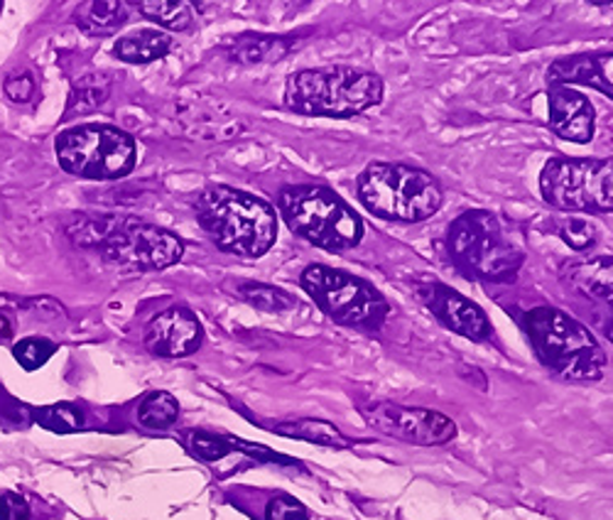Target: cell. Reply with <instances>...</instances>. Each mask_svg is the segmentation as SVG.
I'll return each instance as SVG.
<instances>
[{"label": "cell", "instance_id": "6da1fadb", "mask_svg": "<svg viewBox=\"0 0 613 520\" xmlns=\"http://www.w3.org/2000/svg\"><path fill=\"white\" fill-rule=\"evenodd\" d=\"M201 228L226 253L261 258L277 238V216L267 201L234 187H212L197 201Z\"/></svg>", "mask_w": 613, "mask_h": 520}, {"label": "cell", "instance_id": "7a4b0ae2", "mask_svg": "<svg viewBox=\"0 0 613 520\" xmlns=\"http://www.w3.org/2000/svg\"><path fill=\"white\" fill-rule=\"evenodd\" d=\"M535 354L545 369L567 381H599L606 369V351L587 326L554 307H535L523 317Z\"/></svg>", "mask_w": 613, "mask_h": 520}, {"label": "cell", "instance_id": "3957f363", "mask_svg": "<svg viewBox=\"0 0 613 520\" xmlns=\"http://www.w3.org/2000/svg\"><path fill=\"white\" fill-rule=\"evenodd\" d=\"M383 82L371 72L353 66L302 70L285 84L287 109L302 115L324 119H351L380 103Z\"/></svg>", "mask_w": 613, "mask_h": 520}, {"label": "cell", "instance_id": "277c9868", "mask_svg": "<svg viewBox=\"0 0 613 520\" xmlns=\"http://www.w3.org/2000/svg\"><path fill=\"white\" fill-rule=\"evenodd\" d=\"M361 205L373 214L400 224H420L442 207V189L425 170L373 162L356 182Z\"/></svg>", "mask_w": 613, "mask_h": 520}, {"label": "cell", "instance_id": "5b68a950", "mask_svg": "<svg viewBox=\"0 0 613 520\" xmlns=\"http://www.w3.org/2000/svg\"><path fill=\"white\" fill-rule=\"evenodd\" d=\"M447 244L454 265L476 281L513 283L523 265V253L505 238L491 211H466L454 219Z\"/></svg>", "mask_w": 613, "mask_h": 520}, {"label": "cell", "instance_id": "8992f818", "mask_svg": "<svg viewBox=\"0 0 613 520\" xmlns=\"http://www.w3.org/2000/svg\"><path fill=\"white\" fill-rule=\"evenodd\" d=\"M280 214L297 236L327 250H349L361 244L363 221L347 201L327 187H287Z\"/></svg>", "mask_w": 613, "mask_h": 520}, {"label": "cell", "instance_id": "52a82bcc", "mask_svg": "<svg viewBox=\"0 0 613 520\" xmlns=\"http://www.w3.org/2000/svg\"><path fill=\"white\" fill-rule=\"evenodd\" d=\"M540 191L552 209L609 214L613 211V158H554L542 168Z\"/></svg>", "mask_w": 613, "mask_h": 520}, {"label": "cell", "instance_id": "ba28073f", "mask_svg": "<svg viewBox=\"0 0 613 520\" xmlns=\"http://www.w3.org/2000/svg\"><path fill=\"white\" fill-rule=\"evenodd\" d=\"M57 160L74 177L121 179L136 165V143L113 125H76L57 138Z\"/></svg>", "mask_w": 613, "mask_h": 520}, {"label": "cell", "instance_id": "9c48e42d", "mask_svg": "<svg viewBox=\"0 0 613 520\" xmlns=\"http://www.w3.org/2000/svg\"><path fill=\"white\" fill-rule=\"evenodd\" d=\"M302 287L320 310L334 322L378 330L386 322L390 307L376 287L361 277L334 271L329 265H310L302 273Z\"/></svg>", "mask_w": 613, "mask_h": 520}, {"label": "cell", "instance_id": "30bf717a", "mask_svg": "<svg viewBox=\"0 0 613 520\" xmlns=\"http://www.w3.org/2000/svg\"><path fill=\"white\" fill-rule=\"evenodd\" d=\"M363 420L380 435L396 437L410 445L437 447L456 437V425L447 416L429 408H408L396 403H376L361 410Z\"/></svg>", "mask_w": 613, "mask_h": 520}, {"label": "cell", "instance_id": "8fae6325", "mask_svg": "<svg viewBox=\"0 0 613 520\" xmlns=\"http://www.w3.org/2000/svg\"><path fill=\"white\" fill-rule=\"evenodd\" d=\"M107 258L118 263L138 265V268H167L177 263L185 253V246L170 231H162L146 224H128L107 238L103 244Z\"/></svg>", "mask_w": 613, "mask_h": 520}, {"label": "cell", "instance_id": "7c38bea8", "mask_svg": "<svg viewBox=\"0 0 613 520\" xmlns=\"http://www.w3.org/2000/svg\"><path fill=\"white\" fill-rule=\"evenodd\" d=\"M417 295L427 310L454 334L466 336L472 342H484L491 336L493 326L486 312L476 302L468 300V297L452 290V287L442 283H427L417 287Z\"/></svg>", "mask_w": 613, "mask_h": 520}, {"label": "cell", "instance_id": "4fadbf2b", "mask_svg": "<svg viewBox=\"0 0 613 520\" xmlns=\"http://www.w3.org/2000/svg\"><path fill=\"white\" fill-rule=\"evenodd\" d=\"M201 344V324L189 310L172 307V310L158 314L146 330V346L158 356L177 359L197 351Z\"/></svg>", "mask_w": 613, "mask_h": 520}, {"label": "cell", "instance_id": "5bb4252c", "mask_svg": "<svg viewBox=\"0 0 613 520\" xmlns=\"http://www.w3.org/2000/svg\"><path fill=\"white\" fill-rule=\"evenodd\" d=\"M550 106V125L562 140L570 143H589L597 128V115H593L591 101L581 91L572 86H550L548 94Z\"/></svg>", "mask_w": 613, "mask_h": 520}, {"label": "cell", "instance_id": "9a60e30c", "mask_svg": "<svg viewBox=\"0 0 613 520\" xmlns=\"http://www.w3.org/2000/svg\"><path fill=\"white\" fill-rule=\"evenodd\" d=\"M548 82L550 86H589L613 99V52L562 57L548 70Z\"/></svg>", "mask_w": 613, "mask_h": 520}, {"label": "cell", "instance_id": "2e32d148", "mask_svg": "<svg viewBox=\"0 0 613 520\" xmlns=\"http://www.w3.org/2000/svg\"><path fill=\"white\" fill-rule=\"evenodd\" d=\"M567 283L581 295L613 305V256H593L564 268Z\"/></svg>", "mask_w": 613, "mask_h": 520}, {"label": "cell", "instance_id": "e0dca14e", "mask_svg": "<svg viewBox=\"0 0 613 520\" xmlns=\"http://www.w3.org/2000/svg\"><path fill=\"white\" fill-rule=\"evenodd\" d=\"M170 37H165L158 30H138V33H130L126 37H121L113 47V52H116L118 60L128 62V64H148V62H155L162 60L170 52Z\"/></svg>", "mask_w": 613, "mask_h": 520}, {"label": "cell", "instance_id": "ac0fdd59", "mask_svg": "<svg viewBox=\"0 0 613 520\" xmlns=\"http://www.w3.org/2000/svg\"><path fill=\"white\" fill-rule=\"evenodd\" d=\"M277 435L285 437H297L304 442H312V445L331 447V449H347L349 437H343V432L339 428H334L331 422L324 420H297L290 425H280L275 430Z\"/></svg>", "mask_w": 613, "mask_h": 520}, {"label": "cell", "instance_id": "d6986e66", "mask_svg": "<svg viewBox=\"0 0 613 520\" xmlns=\"http://www.w3.org/2000/svg\"><path fill=\"white\" fill-rule=\"evenodd\" d=\"M179 406L165 391H152L138 406V422L148 430H167L177 422Z\"/></svg>", "mask_w": 613, "mask_h": 520}, {"label": "cell", "instance_id": "ffe728a7", "mask_svg": "<svg viewBox=\"0 0 613 520\" xmlns=\"http://www.w3.org/2000/svg\"><path fill=\"white\" fill-rule=\"evenodd\" d=\"M136 8L148 21L167 27V30H187L195 21L191 8L182 0H152V3H136Z\"/></svg>", "mask_w": 613, "mask_h": 520}, {"label": "cell", "instance_id": "44dd1931", "mask_svg": "<svg viewBox=\"0 0 613 520\" xmlns=\"http://www.w3.org/2000/svg\"><path fill=\"white\" fill-rule=\"evenodd\" d=\"M35 422L45 430L50 432H60V435H70V432H79L84 430L86 420L84 412L72 406V403H57V406H47V408H37L35 412Z\"/></svg>", "mask_w": 613, "mask_h": 520}, {"label": "cell", "instance_id": "7402d4cb", "mask_svg": "<svg viewBox=\"0 0 613 520\" xmlns=\"http://www.w3.org/2000/svg\"><path fill=\"white\" fill-rule=\"evenodd\" d=\"M238 295H241L248 305L255 307V310H261V312H285L295 305L292 297L283 293L280 287H271V285H261V283L241 285Z\"/></svg>", "mask_w": 613, "mask_h": 520}, {"label": "cell", "instance_id": "603a6c76", "mask_svg": "<svg viewBox=\"0 0 613 520\" xmlns=\"http://www.w3.org/2000/svg\"><path fill=\"white\" fill-rule=\"evenodd\" d=\"M287 50V45L273 37H246L243 42H238L234 57L238 62H263V60H280V54Z\"/></svg>", "mask_w": 613, "mask_h": 520}, {"label": "cell", "instance_id": "cb8c5ba5", "mask_svg": "<svg viewBox=\"0 0 613 520\" xmlns=\"http://www.w3.org/2000/svg\"><path fill=\"white\" fill-rule=\"evenodd\" d=\"M189 449H191V455H197L199 459H204V461H218V459H224L228 451L234 449L232 445V439H226V437H218V435H212V432H191L189 435Z\"/></svg>", "mask_w": 613, "mask_h": 520}, {"label": "cell", "instance_id": "d4e9b609", "mask_svg": "<svg viewBox=\"0 0 613 520\" xmlns=\"http://www.w3.org/2000/svg\"><path fill=\"white\" fill-rule=\"evenodd\" d=\"M54 351H57V346L47 339H23L13 349V356L25 371H37L40 366H45L52 359Z\"/></svg>", "mask_w": 613, "mask_h": 520}, {"label": "cell", "instance_id": "484cf974", "mask_svg": "<svg viewBox=\"0 0 613 520\" xmlns=\"http://www.w3.org/2000/svg\"><path fill=\"white\" fill-rule=\"evenodd\" d=\"M558 234L564 244L574 250H579V253L581 250L593 248V244H597V238H599L597 228H593L587 219H574V216L562 221Z\"/></svg>", "mask_w": 613, "mask_h": 520}, {"label": "cell", "instance_id": "4316f807", "mask_svg": "<svg viewBox=\"0 0 613 520\" xmlns=\"http://www.w3.org/2000/svg\"><path fill=\"white\" fill-rule=\"evenodd\" d=\"M35 508L30 498L17 491H0V520H33Z\"/></svg>", "mask_w": 613, "mask_h": 520}, {"label": "cell", "instance_id": "83f0119b", "mask_svg": "<svg viewBox=\"0 0 613 520\" xmlns=\"http://www.w3.org/2000/svg\"><path fill=\"white\" fill-rule=\"evenodd\" d=\"M86 21L91 25L101 27V30H111V27L121 25L126 21V13H123V3H89L86 5Z\"/></svg>", "mask_w": 613, "mask_h": 520}, {"label": "cell", "instance_id": "f1b7e54d", "mask_svg": "<svg viewBox=\"0 0 613 520\" xmlns=\"http://www.w3.org/2000/svg\"><path fill=\"white\" fill-rule=\"evenodd\" d=\"M306 518H310L306 508L292 496H275L273 500H267L265 506V520H306Z\"/></svg>", "mask_w": 613, "mask_h": 520}, {"label": "cell", "instance_id": "f546056e", "mask_svg": "<svg viewBox=\"0 0 613 520\" xmlns=\"http://www.w3.org/2000/svg\"><path fill=\"white\" fill-rule=\"evenodd\" d=\"M3 89H5V96L11 101L15 103H25V101H30L33 99V94H35V82H33V76L23 72V74H11L5 79L3 84Z\"/></svg>", "mask_w": 613, "mask_h": 520}, {"label": "cell", "instance_id": "4dcf8cb0", "mask_svg": "<svg viewBox=\"0 0 613 520\" xmlns=\"http://www.w3.org/2000/svg\"><path fill=\"white\" fill-rule=\"evenodd\" d=\"M11 334H13V326H11V322H8L5 317L0 314V342L11 339Z\"/></svg>", "mask_w": 613, "mask_h": 520}, {"label": "cell", "instance_id": "1f68e13d", "mask_svg": "<svg viewBox=\"0 0 613 520\" xmlns=\"http://www.w3.org/2000/svg\"><path fill=\"white\" fill-rule=\"evenodd\" d=\"M606 336L611 339V344H613V322L606 326Z\"/></svg>", "mask_w": 613, "mask_h": 520}, {"label": "cell", "instance_id": "d6a6232c", "mask_svg": "<svg viewBox=\"0 0 613 520\" xmlns=\"http://www.w3.org/2000/svg\"><path fill=\"white\" fill-rule=\"evenodd\" d=\"M0 13H3V3H0Z\"/></svg>", "mask_w": 613, "mask_h": 520}]
</instances>
